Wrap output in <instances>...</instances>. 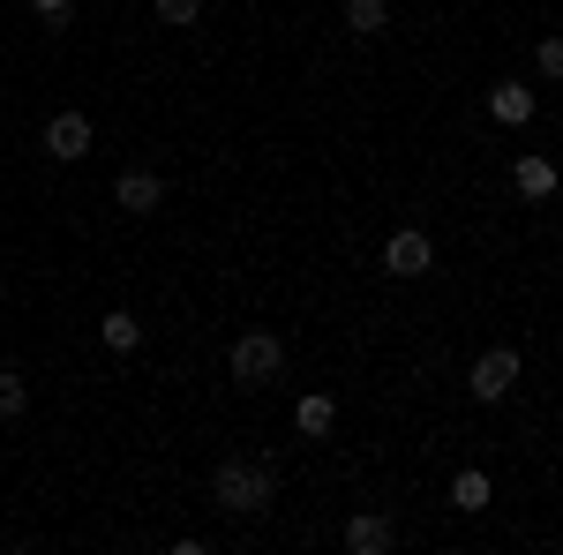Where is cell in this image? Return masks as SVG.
I'll return each mask as SVG.
<instances>
[{
    "label": "cell",
    "instance_id": "obj_7",
    "mask_svg": "<svg viewBox=\"0 0 563 555\" xmlns=\"http://www.w3.org/2000/svg\"><path fill=\"white\" fill-rule=\"evenodd\" d=\"M346 548H353V555L398 548V518H390V511H353V518H346Z\"/></svg>",
    "mask_w": 563,
    "mask_h": 555
},
{
    "label": "cell",
    "instance_id": "obj_12",
    "mask_svg": "<svg viewBox=\"0 0 563 555\" xmlns=\"http://www.w3.org/2000/svg\"><path fill=\"white\" fill-rule=\"evenodd\" d=\"M98 338H106V353H135V345H143V323H135L129 308H113V315L98 323Z\"/></svg>",
    "mask_w": 563,
    "mask_h": 555
},
{
    "label": "cell",
    "instance_id": "obj_8",
    "mask_svg": "<svg viewBox=\"0 0 563 555\" xmlns=\"http://www.w3.org/2000/svg\"><path fill=\"white\" fill-rule=\"evenodd\" d=\"M331 428H339V398H331V390H308L301 406H294V435H308V443H323Z\"/></svg>",
    "mask_w": 563,
    "mask_h": 555
},
{
    "label": "cell",
    "instance_id": "obj_6",
    "mask_svg": "<svg viewBox=\"0 0 563 555\" xmlns=\"http://www.w3.org/2000/svg\"><path fill=\"white\" fill-rule=\"evenodd\" d=\"M113 203H121L129 218H151L158 203H166V180H158L151 166H129L121 180H113Z\"/></svg>",
    "mask_w": 563,
    "mask_h": 555
},
{
    "label": "cell",
    "instance_id": "obj_18",
    "mask_svg": "<svg viewBox=\"0 0 563 555\" xmlns=\"http://www.w3.org/2000/svg\"><path fill=\"white\" fill-rule=\"evenodd\" d=\"M0 263H8V256H0Z\"/></svg>",
    "mask_w": 563,
    "mask_h": 555
},
{
    "label": "cell",
    "instance_id": "obj_17",
    "mask_svg": "<svg viewBox=\"0 0 563 555\" xmlns=\"http://www.w3.org/2000/svg\"><path fill=\"white\" fill-rule=\"evenodd\" d=\"M533 60H541V76H563V38H541V45H533Z\"/></svg>",
    "mask_w": 563,
    "mask_h": 555
},
{
    "label": "cell",
    "instance_id": "obj_2",
    "mask_svg": "<svg viewBox=\"0 0 563 555\" xmlns=\"http://www.w3.org/2000/svg\"><path fill=\"white\" fill-rule=\"evenodd\" d=\"M225 368H233V384H249V390L278 384V376H286V338H278V331H241L233 353H225Z\"/></svg>",
    "mask_w": 563,
    "mask_h": 555
},
{
    "label": "cell",
    "instance_id": "obj_3",
    "mask_svg": "<svg viewBox=\"0 0 563 555\" xmlns=\"http://www.w3.org/2000/svg\"><path fill=\"white\" fill-rule=\"evenodd\" d=\"M384 270H390V278H429V270H435V241L421 233V225L390 233V241H384Z\"/></svg>",
    "mask_w": 563,
    "mask_h": 555
},
{
    "label": "cell",
    "instance_id": "obj_4",
    "mask_svg": "<svg viewBox=\"0 0 563 555\" xmlns=\"http://www.w3.org/2000/svg\"><path fill=\"white\" fill-rule=\"evenodd\" d=\"M511 384H519V353H511V345H488V353L474 360V398L481 406H504Z\"/></svg>",
    "mask_w": 563,
    "mask_h": 555
},
{
    "label": "cell",
    "instance_id": "obj_9",
    "mask_svg": "<svg viewBox=\"0 0 563 555\" xmlns=\"http://www.w3.org/2000/svg\"><path fill=\"white\" fill-rule=\"evenodd\" d=\"M511 188H519L526 203H549V196H556V166H549V158H519V166H511Z\"/></svg>",
    "mask_w": 563,
    "mask_h": 555
},
{
    "label": "cell",
    "instance_id": "obj_1",
    "mask_svg": "<svg viewBox=\"0 0 563 555\" xmlns=\"http://www.w3.org/2000/svg\"><path fill=\"white\" fill-rule=\"evenodd\" d=\"M211 503L225 518H263L278 503V473L263 466V458H225V466L211 473Z\"/></svg>",
    "mask_w": 563,
    "mask_h": 555
},
{
    "label": "cell",
    "instance_id": "obj_15",
    "mask_svg": "<svg viewBox=\"0 0 563 555\" xmlns=\"http://www.w3.org/2000/svg\"><path fill=\"white\" fill-rule=\"evenodd\" d=\"M31 15H38L45 31H68L76 23V0H31Z\"/></svg>",
    "mask_w": 563,
    "mask_h": 555
},
{
    "label": "cell",
    "instance_id": "obj_10",
    "mask_svg": "<svg viewBox=\"0 0 563 555\" xmlns=\"http://www.w3.org/2000/svg\"><path fill=\"white\" fill-rule=\"evenodd\" d=\"M488 113H496L504 129H519V121H533V90L526 84H496L488 90Z\"/></svg>",
    "mask_w": 563,
    "mask_h": 555
},
{
    "label": "cell",
    "instance_id": "obj_14",
    "mask_svg": "<svg viewBox=\"0 0 563 555\" xmlns=\"http://www.w3.org/2000/svg\"><path fill=\"white\" fill-rule=\"evenodd\" d=\"M23 406H31V384H23L15 368H0V428L23 421Z\"/></svg>",
    "mask_w": 563,
    "mask_h": 555
},
{
    "label": "cell",
    "instance_id": "obj_16",
    "mask_svg": "<svg viewBox=\"0 0 563 555\" xmlns=\"http://www.w3.org/2000/svg\"><path fill=\"white\" fill-rule=\"evenodd\" d=\"M158 8V23H174V31H188L196 15H203V0H151Z\"/></svg>",
    "mask_w": 563,
    "mask_h": 555
},
{
    "label": "cell",
    "instance_id": "obj_13",
    "mask_svg": "<svg viewBox=\"0 0 563 555\" xmlns=\"http://www.w3.org/2000/svg\"><path fill=\"white\" fill-rule=\"evenodd\" d=\"M488 496H496L488 473H459V480H451V511H488Z\"/></svg>",
    "mask_w": 563,
    "mask_h": 555
},
{
    "label": "cell",
    "instance_id": "obj_5",
    "mask_svg": "<svg viewBox=\"0 0 563 555\" xmlns=\"http://www.w3.org/2000/svg\"><path fill=\"white\" fill-rule=\"evenodd\" d=\"M45 158H60V166H76V158H90V121L76 113V106L45 121Z\"/></svg>",
    "mask_w": 563,
    "mask_h": 555
},
{
    "label": "cell",
    "instance_id": "obj_11",
    "mask_svg": "<svg viewBox=\"0 0 563 555\" xmlns=\"http://www.w3.org/2000/svg\"><path fill=\"white\" fill-rule=\"evenodd\" d=\"M346 23H353V38H384L390 31V0H346Z\"/></svg>",
    "mask_w": 563,
    "mask_h": 555
}]
</instances>
